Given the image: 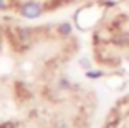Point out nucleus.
Masks as SVG:
<instances>
[{"label": "nucleus", "mask_w": 129, "mask_h": 128, "mask_svg": "<svg viewBox=\"0 0 129 128\" xmlns=\"http://www.w3.org/2000/svg\"><path fill=\"white\" fill-rule=\"evenodd\" d=\"M18 10H20V15L22 17H25L28 20H33V19H38V17L42 15L43 12H45V8H43L42 4H38V2H27Z\"/></svg>", "instance_id": "1"}, {"label": "nucleus", "mask_w": 129, "mask_h": 128, "mask_svg": "<svg viewBox=\"0 0 129 128\" xmlns=\"http://www.w3.org/2000/svg\"><path fill=\"white\" fill-rule=\"evenodd\" d=\"M13 95H15V98L20 103H25L27 100L31 98V92L25 82H15V85H13Z\"/></svg>", "instance_id": "2"}, {"label": "nucleus", "mask_w": 129, "mask_h": 128, "mask_svg": "<svg viewBox=\"0 0 129 128\" xmlns=\"http://www.w3.org/2000/svg\"><path fill=\"white\" fill-rule=\"evenodd\" d=\"M127 20V17L126 15H118L116 19L113 20V22L108 25V30H111V32H114V33H118V32H121V28H122V25H124V22Z\"/></svg>", "instance_id": "3"}, {"label": "nucleus", "mask_w": 129, "mask_h": 128, "mask_svg": "<svg viewBox=\"0 0 129 128\" xmlns=\"http://www.w3.org/2000/svg\"><path fill=\"white\" fill-rule=\"evenodd\" d=\"M71 30H73V27H71V23H70V22L60 23L58 28H56V32H58L60 37H68V35H71Z\"/></svg>", "instance_id": "4"}, {"label": "nucleus", "mask_w": 129, "mask_h": 128, "mask_svg": "<svg viewBox=\"0 0 129 128\" xmlns=\"http://www.w3.org/2000/svg\"><path fill=\"white\" fill-rule=\"evenodd\" d=\"M61 4H63V0H46L45 4H43V8L45 10H53V8L60 7Z\"/></svg>", "instance_id": "5"}, {"label": "nucleus", "mask_w": 129, "mask_h": 128, "mask_svg": "<svg viewBox=\"0 0 129 128\" xmlns=\"http://www.w3.org/2000/svg\"><path fill=\"white\" fill-rule=\"evenodd\" d=\"M103 75H104V73H103L101 72V70H88V72H86V77H88V78H101V77Z\"/></svg>", "instance_id": "6"}, {"label": "nucleus", "mask_w": 129, "mask_h": 128, "mask_svg": "<svg viewBox=\"0 0 129 128\" xmlns=\"http://www.w3.org/2000/svg\"><path fill=\"white\" fill-rule=\"evenodd\" d=\"M70 88H71V83L66 78H61L60 80V90H70Z\"/></svg>", "instance_id": "7"}, {"label": "nucleus", "mask_w": 129, "mask_h": 128, "mask_svg": "<svg viewBox=\"0 0 129 128\" xmlns=\"http://www.w3.org/2000/svg\"><path fill=\"white\" fill-rule=\"evenodd\" d=\"M0 128H20V126L15 121H4V123H0Z\"/></svg>", "instance_id": "8"}, {"label": "nucleus", "mask_w": 129, "mask_h": 128, "mask_svg": "<svg viewBox=\"0 0 129 128\" xmlns=\"http://www.w3.org/2000/svg\"><path fill=\"white\" fill-rule=\"evenodd\" d=\"M80 65H81V67H84V68H89V67H91V63H89V60H88V58H81V60H80Z\"/></svg>", "instance_id": "9"}, {"label": "nucleus", "mask_w": 129, "mask_h": 128, "mask_svg": "<svg viewBox=\"0 0 129 128\" xmlns=\"http://www.w3.org/2000/svg\"><path fill=\"white\" fill-rule=\"evenodd\" d=\"M5 7H7V4H5V0H0V10H4Z\"/></svg>", "instance_id": "10"}, {"label": "nucleus", "mask_w": 129, "mask_h": 128, "mask_svg": "<svg viewBox=\"0 0 129 128\" xmlns=\"http://www.w3.org/2000/svg\"><path fill=\"white\" fill-rule=\"evenodd\" d=\"M56 128H70V126H68V125H66V123H60V125H58Z\"/></svg>", "instance_id": "11"}]
</instances>
